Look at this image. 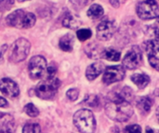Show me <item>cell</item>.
I'll list each match as a JSON object with an SVG mask.
<instances>
[{
	"mask_svg": "<svg viewBox=\"0 0 159 133\" xmlns=\"http://www.w3.org/2000/svg\"><path fill=\"white\" fill-rule=\"evenodd\" d=\"M136 11L141 19H153L158 17V4L156 0H143L138 4Z\"/></svg>",
	"mask_w": 159,
	"mask_h": 133,
	"instance_id": "obj_6",
	"label": "cell"
},
{
	"mask_svg": "<svg viewBox=\"0 0 159 133\" xmlns=\"http://www.w3.org/2000/svg\"><path fill=\"white\" fill-rule=\"evenodd\" d=\"M103 12H104V10L102 6H100L98 4H94L89 8L87 15L89 18L95 19H99L100 17H102L103 15Z\"/></svg>",
	"mask_w": 159,
	"mask_h": 133,
	"instance_id": "obj_19",
	"label": "cell"
},
{
	"mask_svg": "<svg viewBox=\"0 0 159 133\" xmlns=\"http://www.w3.org/2000/svg\"><path fill=\"white\" fill-rule=\"evenodd\" d=\"M74 124L81 133H93L96 129L94 115L88 109L78 110L74 115Z\"/></svg>",
	"mask_w": 159,
	"mask_h": 133,
	"instance_id": "obj_3",
	"label": "cell"
},
{
	"mask_svg": "<svg viewBox=\"0 0 159 133\" xmlns=\"http://www.w3.org/2000/svg\"><path fill=\"white\" fill-rule=\"evenodd\" d=\"M103 55H104V57L110 61H118L121 56V54L114 48L105 49L103 51Z\"/></svg>",
	"mask_w": 159,
	"mask_h": 133,
	"instance_id": "obj_20",
	"label": "cell"
},
{
	"mask_svg": "<svg viewBox=\"0 0 159 133\" xmlns=\"http://www.w3.org/2000/svg\"><path fill=\"white\" fill-rule=\"evenodd\" d=\"M144 47L150 65L159 71V44L157 41L149 40L145 42Z\"/></svg>",
	"mask_w": 159,
	"mask_h": 133,
	"instance_id": "obj_10",
	"label": "cell"
},
{
	"mask_svg": "<svg viewBox=\"0 0 159 133\" xmlns=\"http://www.w3.org/2000/svg\"><path fill=\"white\" fill-rule=\"evenodd\" d=\"M0 91L4 95L9 98H16L20 94L18 84L8 78H4L0 80Z\"/></svg>",
	"mask_w": 159,
	"mask_h": 133,
	"instance_id": "obj_12",
	"label": "cell"
},
{
	"mask_svg": "<svg viewBox=\"0 0 159 133\" xmlns=\"http://www.w3.org/2000/svg\"><path fill=\"white\" fill-rule=\"evenodd\" d=\"M91 35H92V32H91V31L89 29H80L76 32L77 38L82 42L87 41L88 39H89L91 37Z\"/></svg>",
	"mask_w": 159,
	"mask_h": 133,
	"instance_id": "obj_24",
	"label": "cell"
},
{
	"mask_svg": "<svg viewBox=\"0 0 159 133\" xmlns=\"http://www.w3.org/2000/svg\"><path fill=\"white\" fill-rule=\"evenodd\" d=\"M74 5L75 6H86L88 5L89 2L93 1V0H70Z\"/></svg>",
	"mask_w": 159,
	"mask_h": 133,
	"instance_id": "obj_28",
	"label": "cell"
},
{
	"mask_svg": "<svg viewBox=\"0 0 159 133\" xmlns=\"http://www.w3.org/2000/svg\"><path fill=\"white\" fill-rule=\"evenodd\" d=\"M132 98L133 93L129 87L110 93L105 106L106 115L115 121H128L133 115V108L130 105Z\"/></svg>",
	"mask_w": 159,
	"mask_h": 133,
	"instance_id": "obj_1",
	"label": "cell"
},
{
	"mask_svg": "<svg viewBox=\"0 0 159 133\" xmlns=\"http://www.w3.org/2000/svg\"><path fill=\"white\" fill-rule=\"evenodd\" d=\"M154 35H155V37L159 41V28H155V30H154Z\"/></svg>",
	"mask_w": 159,
	"mask_h": 133,
	"instance_id": "obj_33",
	"label": "cell"
},
{
	"mask_svg": "<svg viewBox=\"0 0 159 133\" xmlns=\"http://www.w3.org/2000/svg\"><path fill=\"white\" fill-rule=\"evenodd\" d=\"M36 21L34 14L31 12H25L22 9H18L11 14H9L6 22L10 27H15L19 29H29L32 28Z\"/></svg>",
	"mask_w": 159,
	"mask_h": 133,
	"instance_id": "obj_2",
	"label": "cell"
},
{
	"mask_svg": "<svg viewBox=\"0 0 159 133\" xmlns=\"http://www.w3.org/2000/svg\"><path fill=\"white\" fill-rule=\"evenodd\" d=\"M104 66L102 63L100 62H96L91 64L90 66L88 67L87 70H86V77L89 81H94L97 77H99L102 71H103Z\"/></svg>",
	"mask_w": 159,
	"mask_h": 133,
	"instance_id": "obj_14",
	"label": "cell"
},
{
	"mask_svg": "<svg viewBox=\"0 0 159 133\" xmlns=\"http://www.w3.org/2000/svg\"><path fill=\"white\" fill-rule=\"evenodd\" d=\"M127 0H110V4L114 7H119L122 4H124Z\"/></svg>",
	"mask_w": 159,
	"mask_h": 133,
	"instance_id": "obj_29",
	"label": "cell"
},
{
	"mask_svg": "<svg viewBox=\"0 0 159 133\" xmlns=\"http://www.w3.org/2000/svg\"><path fill=\"white\" fill-rule=\"evenodd\" d=\"M4 3H5V0H0V13L5 10L4 9Z\"/></svg>",
	"mask_w": 159,
	"mask_h": 133,
	"instance_id": "obj_34",
	"label": "cell"
},
{
	"mask_svg": "<svg viewBox=\"0 0 159 133\" xmlns=\"http://www.w3.org/2000/svg\"><path fill=\"white\" fill-rule=\"evenodd\" d=\"M7 106H8L7 101L5 98H3V97H1V96H0V107L5 108V107H7Z\"/></svg>",
	"mask_w": 159,
	"mask_h": 133,
	"instance_id": "obj_31",
	"label": "cell"
},
{
	"mask_svg": "<svg viewBox=\"0 0 159 133\" xmlns=\"http://www.w3.org/2000/svg\"><path fill=\"white\" fill-rule=\"evenodd\" d=\"M15 129L14 118L8 114H0V133H14Z\"/></svg>",
	"mask_w": 159,
	"mask_h": 133,
	"instance_id": "obj_13",
	"label": "cell"
},
{
	"mask_svg": "<svg viewBox=\"0 0 159 133\" xmlns=\"http://www.w3.org/2000/svg\"><path fill=\"white\" fill-rule=\"evenodd\" d=\"M47 70V61L41 56H33L28 64V71L33 80L41 79Z\"/></svg>",
	"mask_w": 159,
	"mask_h": 133,
	"instance_id": "obj_7",
	"label": "cell"
},
{
	"mask_svg": "<svg viewBox=\"0 0 159 133\" xmlns=\"http://www.w3.org/2000/svg\"><path fill=\"white\" fill-rule=\"evenodd\" d=\"M73 44H74V37L72 34H66L62 36L59 42L60 48L65 52H71L73 50Z\"/></svg>",
	"mask_w": 159,
	"mask_h": 133,
	"instance_id": "obj_18",
	"label": "cell"
},
{
	"mask_svg": "<svg viewBox=\"0 0 159 133\" xmlns=\"http://www.w3.org/2000/svg\"><path fill=\"white\" fill-rule=\"evenodd\" d=\"M157 120L159 122V107H157Z\"/></svg>",
	"mask_w": 159,
	"mask_h": 133,
	"instance_id": "obj_35",
	"label": "cell"
},
{
	"mask_svg": "<svg viewBox=\"0 0 159 133\" xmlns=\"http://www.w3.org/2000/svg\"><path fill=\"white\" fill-rule=\"evenodd\" d=\"M116 31V24L112 20H102L97 26V37L101 41L110 40Z\"/></svg>",
	"mask_w": 159,
	"mask_h": 133,
	"instance_id": "obj_11",
	"label": "cell"
},
{
	"mask_svg": "<svg viewBox=\"0 0 159 133\" xmlns=\"http://www.w3.org/2000/svg\"><path fill=\"white\" fill-rule=\"evenodd\" d=\"M47 72L48 74V77H54L57 72V68L54 64H50L48 67H47Z\"/></svg>",
	"mask_w": 159,
	"mask_h": 133,
	"instance_id": "obj_27",
	"label": "cell"
},
{
	"mask_svg": "<svg viewBox=\"0 0 159 133\" xmlns=\"http://www.w3.org/2000/svg\"><path fill=\"white\" fill-rule=\"evenodd\" d=\"M80 25H81V21L79 19H77L76 17H75L71 13L65 14V16L62 19V26L63 27H66V28L72 29V30H75Z\"/></svg>",
	"mask_w": 159,
	"mask_h": 133,
	"instance_id": "obj_15",
	"label": "cell"
},
{
	"mask_svg": "<svg viewBox=\"0 0 159 133\" xmlns=\"http://www.w3.org/2000/svg\"><path fill=\"white\" fill-rule=\"evenodd\" d=\"M61 81L55 77H48V79L40 81L35 88V94L41 99H52L58 93Z\"/></svg>",
	"mask_w": 159,
	"mask_h": 133,
	"instance_id": "obj_4",
	"label": "cell"
},
{
	"mask_svg": "<svg viewBox=\"0 0 159 133\" xmlns=\"http://www.w3.org/2000/svg\"><path fill=\"white\" fill-rule=\"evenodd\" d=\"M125 73H126V70H125L124 66L117 65V66L107 67L102 77V81L104 84H107V85L120 81L124 79Z\"/></svg>",
	"mask_w": 159,
	"mask_h": 133,
	"instance_id": "obj_9",
	"label": "cell"
},
{
	"mask_svg": "<svg viewBox=\"0 0 159 133\" xmlns=\"http://www.w3.org/2000/svg\"><path fill=\"white\" fill-rule=\"evenodd\" d=\"M31 44L25 38L17 39L13 45L9 55V60L13 63H19L23 61L29 55Z\"/></svg>",
	"mask_w": 159,
	"mask_h": 133,
	"instance_id": "obj_5",
	"label": "cell"
},
{
	"mask_svg": "<svg viewBox=\"0 0 159 133\" xmlns=\"http://www.w3.org/2000/svg\"><path fill=\"white\" fill-rule=\"evenodd\" d=\"M123 66L127 69H135L143 63V53L138 46L131 47L123 58Z\"/></svg>",
	"mask_w": 159,
	"mask_h": 133,
	"instance_id": "obj_8",
	"label": "cell"
},
{
	"mask_svg": "<svg viewBox=\"0 0 159 133\" xmlns=\"http://www.w3.org/2000/svg\"><path fill=\"white\" fill-rule=\"evenodd\" d=\"M125 133H142V128L139 125H130L125 129Z\"/></svg>",
	"mask_w": 159,
	"mask_h": 133,
	"instance_id": "obj_26",
	"label": "cell"
},
{
	"mask_svg": "<svg viewBox=\"0 0 159 133\" xmlns=\"http://www.w3.org/2000/svg\"><path fill=\"white\" fill-rule=\"evenodd\" d=\"M146 133H159L158 130H155V129H151L150 127L146 128Z\"/></svg>",
	"mask_w": 159,
	"mask_h": 133,
	"instance_id": "obj_32",
	"label": "cell"
},
{
	"mask_svg": "<svg viewBox=\"0 0 159 133\" xmlns=\"http://www.w3.org/2000/svg\"><path fill=\"white\" fill-rule=\"evenodd\" d=\"M22 133H41V129L36 123H29L23 127Z\"/></svg>",
	"mask_w": 159,
	"mask_h": 133,
	"instance_id": "obj_22",
	"label": "cell"
},
{
	"mask_svg": "<svg viewBox=\"0 0 159 133\" xmlns=\"http://www.w3.org/2000/svg\"><path fill=\"white\" fill-rule=\"evenodd\" d=\"M78 95H79V90L75 88L70 89L66 93V96L70 101H75L78 98Z\"/></svg>",
	"mask_w": 159,
	"mask_h": 133,
	"instance_id": "obj_25",
	"label": "cell"
},
{
	"mask_svg": "<svg viewBox=\"0 0 159 133\" xmlns=\"http://www.w3.org/2000/svg\"><path fill=\"white\" fill-rule=\"evenodd\" d=\"M153 100L152 98H150L149 96H143L140 97L137 100V107L143 112V113H149V111L151 110L152 106H153Z\"/></svg>",
	"mask_w": 159,
	"mask_h": 133,
	"instance_id": "obj_17",
	"label": "cell"
},
{
	"mask_svg": "<svg viewBox=\"0 0 159 133\" xmlns=\"http://www.w3.org/2000/svg\"><path fill=\"white\" fill-rule=\"evenodd\" d=\"M14 4V0H5L4 3V9L5 10H8Z\"/></svg>",
	"mask_w": 159,
	"mask_h": 133,
	"instance_id": "obj_30",
	"label": "cell"
},
{
	"mask_svg": "<svg viewBox=\"0 0 159 133\" xmlns=\"http://www.w3.org/2000/svg\"><path fill=\"white\" fill-rule=\"evenodd\" d=\"M82 104L86 105L88 106H90V107H97L99 106V98H98V96L92 95V94L87 95Z\"/></svg>",
	"mask_w": 159,
	"mask_h": 133,
	"instance_id": "obj_21",
	"label": "cell"
},
{
	"mask_svg": "<svg viewBox=\"0 0 159 133\" xmlns=\"http://www.w3.org/2000/svg\"><path fill=\"white\" fill-rule=\"evenodd\" d=\"M157 22H159V16L157 17Z\"/></svg>",
	"mask_w": 159,
	"mask_h": 133,
	"instance_id": "obj_37",
	"label": "cell"
},
{
	"mask_svg": "<svg viewBox=\"0 0 159 133\" xmlns=\"http://www.w3.org/2000/svg\"><path fill=\"white\" fill-rule=\"evenodd\" d=\"M19 2H25V1H28V0H18Z\"/></svg>",
	"mask_w": 159,
	"mask_h": 133,
	"instance_id": "obj_36",
	"label": "cell"
},
{
	"mask_svg": "<svg viewBox=\"0 0 159 133\" xmlns=\"http://www.w3.org/2000/svg\"><path fill=\"white\" fill-rule=\"evenodd\" d=\"M131 81H133L134 84H136L138 86L139 89H144L149 84L150 78L146 74L138 73V74H133L131 76Z\"/></svg>",
	"mask_w": 159,
	"mask_h": 133,
	"instance_id": "obj_16",
	"label": "cell"
},
{
	"mask_svg": "<svg viewBox=\"0 0 159 133\" xmlns=\"http://www.w3.org/2000/svg\"><path fill=\"white\" fill-rule=\"evenodd\" d=\"M24 111H25V113H26L29 117H31V118H36V117L39 115L38 109H37V108L34 106V105L32 104V103H29V104H27V105L25 106Z\"/></svg>",
	"mask_w": 159,
	"mask_h": 133,
	"instance_id": "obj_23",
	"label": "cell"
}]
</instances>
